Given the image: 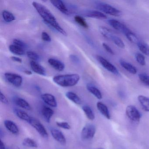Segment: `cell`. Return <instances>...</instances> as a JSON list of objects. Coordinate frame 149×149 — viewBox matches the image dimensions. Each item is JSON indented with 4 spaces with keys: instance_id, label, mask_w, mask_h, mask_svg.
<instances>
[{
    "instance_id": "6da1fadb",
    "label": "cell",
    "mask_w": 149,
    "mask_h": 149,
    "mask_svg": "<svg viewBox=\"0 0 149 149\" xmlns=\"http://www.w3.org/2000/svg\"><path fill=\"white\" fill-rule=\"evenodd\" d=\"M32 5L47 24L52 27L53 29L63 35L67 36V34L66 31L60 26V24L57 22L55 17L50 12V10H49L46 6L36 1H33Z\"/></svg>"
},
{
    "instance_id": "7a4b0ae2",
    "label": "cell",
    "mask_w": 149,
    "mask_h": 149,
    "mask_svg": "<svg viewBox=\"0 0 149 149\" xmlns=\"http://www.w3.org/2000/svg\"><path fill=\"white\" fill-rule=\"evenodd\" d=\"M80 79V76L77 74H68L56 76L53 78V81L61 87H70L76 85Z\"/></svg>"
},
{
    "instance_id": "3957f363",
    "label": "cell",
    "mask_w": 149,
    "mask_h": 149,
    "mask_svg": "<svg viewBox=\"0 0 149 149\" xmlns=\"http://www.w3.org/2000/svg\"><path fill=\"white\" fill-rule=\"evenodd\" d=\"M96 8L100 12L115 16H119L121 15V12L116 8L107 3L97 2L95 3Z\"/></svg>"
},
{
    "instance_id": "277c9868",
    "label": "cell",
    "mask_w": 149,
    "mask_h": 149,
    "mask_svg": "<svg viewBox=\"0 0 149 149\" xmlns=\"http://www.w3.org/2000/svg\"><path fill=\"white\" fill-rule=\"evenodd\" d=\"M31 126H33L41 136L44 138H47L48 133L44 125L39 120L35 118L31 117L30 121L29 122Z\"/></svg>"
},
{
    "instance_id": "5b68a950",
    "label": "cell",
    "mask_w": 149,
    "mask_h": 149,
    "mask_svg": "<svg viewBox=\"0 0 149 149\" xmlns=\"http://www.w3.org/2000/svg\"><path fill=\"white\" fill-rule=\"evenodd\" d=\"M96 132V128L92 124L86 125L83 128L81 132V137L83 140H88L93 138Z\"/></svg>"
},
{
    "instance_id": "8992f818",
    "label": "cell",
    "mask_w": 149,
    "mask_h": 149,
    "mask_svg": "<svg viewBox=\"0 0 149 149\" xmlns=\"http://www.w3.org/2000/svg\"><path fill=\"white\" fill-rule=\"evenodd\" d=\"M5 77L7 81L15 87L19 88L21 86L23 82L21 76L15 73L7 72L5 73Z\"/></svg>"
},
{
    "instance_id": "52a82bcc",
    "label": "cell",
    "mask_w": 149,
    "mask_h": 149,
    "mask_svg": "<svg viewBox=\"0 0 149 149\" xmlns=\"http://www.w3.org/2000/svg\"><path fill=\"white\" fill-rule=\"evenodd\" d=\"M126 114L128 118L132 122L138 123L140 121L141 114L137 108L133 105L127 106L126 109Z\"/></svg>"
},
{
    "instance_id": "ba28073f",
    "label": "cell",
    "mask_w": 149,
    "mask_h": 149,
    "mask_svg": "<svg viewBox=\"0 0 149 149\" xmlns=\"http://www.w3.org/2000/svg\"><path fill=\"white\" fill-rule=\"evenodd\" d=\"M97 59L99 63L106 70L111 72V73L116 75H118L119 74V72L116 68L105 58L101 56H97Z\"/></svg>"
},
{
    "instance_id": "9c48e42d",
    "label": "cell",
    "mask_w": 149,
    "mask_h": 149,
    "mask_svg": "<svg viewBox=\"0 0 149 149\" xmlns=\"http://www.w3.org/2000/svg\"><path fill=\"white\" fill-rule=\"evenodd\" d=\"M108 23L109 24L110 26H111L114 29L119 32H122L125 34L130 31V29L124 24L117 20L113 19L109 20L108 21Z\"/></svg>"
},
{
    "instance_id": "30bf717a",
    "label": "cell",
    "mask_w": 149,
    "mask_h": 149,
    "mask_svg": "<svg viewBox=\"0 0 149 149\" xmlns=\"http://www.w3.org/2000/svg\"><path fill=\"white\" fill-rule=\"evenodd\" d=\"M50 133L53 137L57 142L62 145H65L66 139L65 136L62 132L56 128H52L50 129Z\"/></svg>"
},
{
    "instance_id": "8fae6325",
    "label": "cell",
    "mask_w": 149,
    "mask_h": 149,
    "mask_svg": "<svg viewBox=\"0 0 149 149\" xmlns=\"http://www.w3.org/2000/svg\"><path fill=\"white\" fill-rule=\"evenodd\" d=\"M41 99L49 106L53 108L57 107V103L55 97L51 94L46 93L42 95Z\"/></svg>"
},
{
    "instance_id": "7c38bea8",
    "label": "cell",
    "mask_w": 149,
    "mask_h": 149,
    "mask_svg": "<svg viewBox=\"0 0 149 149\" xmlns=\"http://www.w3.org/2000/svg\"><path fill=\"white\" fill-rule=\"evenodd\" d=\"M84 15L88 18L105 19H107V16L104 13L96 10H89L86 11L84 13Z\"/></svg>"
},
{
    "instance_id": "4fadbf2b",
    "label": "cell",
    "mask_w": 149,
    "mask_h": 149,
    "mask_svg": "<svg viewBox=\"0 0 149 149\" xmlns=\"http://www.w3.org/2000/svg\"><path fill=\"white\" fill-rule=\"evenodd\" d=\"M4 125L9 132L14 135H17L19 133L18 126L12 120H6L4 122Z\"/></svg>"
},
{
    "instance_id": "5bb4252c",
    "label": "cell",
    "mask_w": 149,
    "mask_h": 149,
    "mask_svg": "<svg viewBox=\"0 0 149 149\" xmlns=\"http://www.w3.org/2000/svg\"><path fill=\"white\" fill-rule=\"evenodd\" d=\"M30 65L32 70L35 73L41 75H46V70L37 62L32 61L30 62Z\"/></svg>"
},
{
    "instance_id": "9a60e30c",
    "label": "cell",
    "mask_w": 149,
    "mask_h": 149,
    "mask_svg": "<svg viewBox=\"0 0 149 149\" xmlns=\"http://www.w3.org/2000/svg\"><path fill=\"white\" fill-rule=\"evenodd\" d=\"M50 2L61 13L66 15H69V13L68 10L63 1L61 0H55V1H51Z\"/></svg>"
},
{
    "instance_id": "2e32d148",
    "label": "cell",
    "mask_w": 149,
    "mask_h": 149,
    "mask_svg": "<svg viewBox=\"0 0 149 149\" xmlns=\"http://www.w3.org/2000/svg\"><path fill=\"white\" fill-rule=\"evenodd\" d=\"M48 62L49 65L57 71H62L65 69L64 63L57 59L50 58L49 59Z\"/></svg>"
},
{
    "instance_id": "e0dca14e",
    "label": "cell",
    "mask_w": 149,
    "mask_h": 149,
    "mask_svg": "<svg viewBox=\"0 0 149 149\" xmlns=\"http://www.w3.org/2000/svg\"><path fill=\"white\" fill-rule=\"evenodd\" d=\"M41 113L43 118L47 123H49L54 114L52 109L47 106H43L41 110Z\"/></svg>"
},
{
    "instance_id": "ac0fdd59",
    "label": "cell",
    "mask_w": 149,
    "mask_h": 149,
    "mask_svg": "<svg viewBox=\"0 0 149 149\" xmlns=\"http://www.w3.org/2000/svg\"><path fill=\"white\" fill-rule=\"evenodd\" d=\"M97 109L101 112V114L104 116L107 119H110L111 118L110 114L108 109V107L103 103L98 102L97 103Z\"/></svg>"
},
{
    "instance_id": "d6986e66",
    "label": "cell",
    "mask_w": 149,
    "mask_h": 149,
    "mask_svg": "<svg viewBox=\"0 0 149 149\" xmlns=\"http://www.w3.org/2000/svg\"><path fill=\"white\" fill-rule=\"evenodd\" d=\"M14 102L17 106L27 110H30L31 109V107L30 104L23 98L21 97H17L15 98Z\"/></svg>"
},
{
    "instance_id": "ffe728a7",
    "label": "cell",
    "mask_w": 149,
    "mask_h": 149,
    "mask_svg": "<svg viewBox=\"0 0 149 149\" xmlns=\"http://www.w3.org/2000/svg\"><path fill=\"white\" fill-rule=\"evenodd\" d=\"M119 63L121 66L129 73L132 74H136L137 72L136 68L132 64L123 60H120Z\"/></svg>"
},
{
    "instance_id": "44dd1931",
    "label": "cell",
    "mask_w": 149,
    "mask_h": 149,
    "mask_svg": "<svg viewBox=\"0 0 149 149\" xmlns=\"http://www.w3.org/2000/svg\"><path fill=\"white\" fill-rule=\"evenodd\" d=\"M15 113L17 117L20 119L26 121L29 123L31 119V117L30 116L26 111L22 110L16 109L15 110Z\"/></svg>"
},
{
    "instance_id": "7402d4cb",
    "label": "cell",
    "mask_w": 149,
    "mask_h": 149,
    "mask_svg": "<svg viewBox=\"0 0 149 149\" xmlns=\"http://www.w3.org/2000/svg\"><path fill=\"white\" fill-rule=\"evenodd\" d=\"M87 88L91 94L95 96L97 99H101L102 98V93L96 87L91 84H88L87 86Z\"/></svg>"
},
{
    "instance_id": "603a6c76",
    "label": "cell",
    "mask_w": 149,
    "mask_h": 149,
    "mask_svg": "<svg viewBox=\"0 0 149 149\" xmlns=\"http://www.w3.org/2000/svg\"><path fill=\"white\" fill-rule=\"evenodd\" d=\"M138 100L143 109L146 111L149 112V97L140 95L138 97Z\"/></svg>"
},
{
    "instance_id": "cb8c5ba5",
    "label": "cell",
    "mask_w": 149,
    "mask_h": 149,
    "mask_svg": "<svg viewBox=\"0 0 149 149\" xmlns=\"http://www.w3.org/2000/svg\"><path fill=\"white\" fill-rule=\"evenodd\" d=\"M66 96L68 99L72 101L77 104H80L81 103V100L79 96L74 92L68 91L66 94Z\"/></svg>"
},
{
    "instance_id": "d4e9b609",
    "label": "cell",
    "mask_w": 149,
    "mask_h": 149,
    "mask_svg": "<svg viewBox=\"0 0 149 149\" xmlns=\"http://www.w3.org/2000/svg\"><path fill=\"white\" fill-rule=\"evenodd\" d=\"M9 49L11 53L16 55L22 56L24 55L25 54L24 49L20 47L13 44L9 46Z\"/></svg>"
},
{
    "instance_id": "484cf974",
    "label": "cell",
    "mask_w": 149,
    "mask_h": 149,
    "mask_svg": "<svg viewBox=\"0 0 149 149\" xmlns=\"http://www.w3.org/2000/svg\"><path fill=\"white\" fill-rule=\"evenodd\" d=\"M99 30L100 33L102 34V35L104 37L106 38V39L111 40L113 36L114 35L112 33V32H111L109 29L105 27L101 26L99 27Z\"/></svg>"
},
{
    "instance_id": "4316f807",
    "label": "cell",
    "mask_w": 149,
    "mask_h": 149,
    "mask_svg": "<svg viewBox=\"0 0 149 149\" xmlns=\"http://www.w3.org/2000/svg\"><path fill=\"white\" fill-rule=\"evenodd\" d=\"M3 19L6 22H11L15 20V15L11 12L7 10H4L2 13Z\"/></svg>"
},
{
    "instance_id": "83f0119b",
    "label": "cell",
    "mask_w": 149,
    "mask_h": 149,
    "mask_svg": "<svg viewBox=\"0 0 149 149\" xmlns=\"http://www.w3.org/2000/svg\"><path fill=\"white\" fill-rule=\"evenodd\" d=\"M82 110L88 119L90 120H93L95 119V114L89 106L84 105L83 106Z\"/></svg>"
},
{
    "instance_id": "f1b7e54d",
    "label": "cell",
    "mask_w": 149,
    "mask_h": 149,
    "mask_svg": "<svg viewBox=\"0 0 149 149\" xmlns=\"http://www.w3.org/2000/svg\"><path fill=\"white\" fill-rule=\"evenodd\" d=\"M22 145L24 146L30 148H36L38 147L37 143L33 139L29 138H26L24 139L22 141Z\"/></svg>"
},
{
    "instance_id": "f546056e",
    "label": "cell",
    "mask_w": 149,
    "mask_h": 149,
    "mask_svg": "<svg viewBox=\"0 0 149 149\" xmlns=\"http://www.w3.org/2000/svg\"><path fill=\"white\" fill-rule=\"evenodd\" d=\"M139 50L144 54L149 56V47L146 43L142 42H139L137 44Z\"/></svg>"
},
{
    "instance_id": "4dcf8cb0",
    "label": "cell",
    "mask_w": 149,
    "mask_h": 149,
    "mask_svg": "<svg viewBox=\"0 0 149 149\" xmlns=\"http://www.w3.org/2000/svg\"><path fill=\"white\" fill-rule=\"evenodd\" d=\"M125 36L127 39L132 43L137 44L139 42V40L136 36L130 30L126 33Z\"/></svg>"
},
{
    "instance_id": "1f68e13d",
    "label": "cell",
    "mask_w": 149,
    "mask_h": 149,
    "mask_svg": "<svg viewBox=\"0 0 149 149\" xmlns=\"http://www.w3.org/2000/svg\"><path fill=\"white\" fill-rule=\"evenodd\" d=\"M74 19L75 21L83 27L86 29H88V23H87L84 18H83L81 16L76 15L75 16Z\"/></svg>"
},
{
    "instance_id": "d6a6232c",
    "label": "cell",
    "mask_w": 149,
    "mask_h": 149,
    "mask_svg": "<svg viewBox=\"0 0 149 149\" xmlns=\"http://www.w3.org/2000/svg\"><path fill=\"white\" fill-rule=\"evenodd\" d=\"M111 40L118 47L120 48H124L125 47V44L123 41L118 36H113Z\"/></svg>"
},
{
    "instance_id": "836d02e7",
    "label": "cell",
    "mask_w": 149,
    "mask_h": 149,
    "mask_svg": "<svg viewBox=\"0 0 149 149\" xmlns=\"http://www.w3.org/2000/svg\"><path fill=\"white\" fill-rule=\"evenodd\" d=\"M139 78L143 84L149 87V76L145 73H140L138 75Z\"/></svg>"
},
{
    "instance_id": "e575fe53",
    "label": "cell",
    "mask_w": 149,
    "mask_h": 149,
    "mask_svg": "<svg viewBox=\"0 0 149 149\" xmlns=\"http://www.w3.org/2000/svg\"><path fill=\"white\" fill-rule=\"evenodd\" d=\"M27 55L29 59L32 60V61L37 62L40 61V57L39 54L33 51H28L27 53Z\"/></svg>"
},
{
    "instance_id": "d590c367",
    "label": "cell",
    "mask_w": 149,
    "mask_h": 149,
    "mask_svg": "<svg viewBox=\"0 0 149 149\" xmlns=\"http://www.w3.org/2000/svg\"><path fill=\"white\" fill-rule=\"evenodd\" d=\"M137 62L142 66H145L146 65L145 57L144 56L140 53H137L135 56Z\"/></svg>"
},
{
    "instance_id": "8d00e7d4",
    "label": "cell",
    "mask_w": 149,
    "mask_h": 149,
    "mask_svg": "<svg viewBox=\"0 0 149 149\" xmlns=\"http://www.w3.org/2000/svg\"><path fill=\"white\" fill-rule=\"evenodd\" d=\"M56 124L58 127L65 130H70L71 128L69 124L66 122H56Z\"/></svg>"
},
{
    "instance_id": "74e56055",
    "label": "cell",
    "mask_w": 149,
    "mask_h": 149,
    "mask_svg": "<svg viewBox=\"0 0 149 149\" xmlns=\"http://www.w3.org/2000/svg\"><path fill=\"white\" fill-rule=\"evenodd\" d=\"M13 44L20 47L22 48L25 49L27 47L26 44L21 40L19 39H15L13 40Z\"/></svg>"
},
{
    "instance_id": "f35d334b",
    "label": "cell",
    "mask_w": 149,
    "mask_h": 149,
    "mask_svg": "<svg viewBox=\"0 0 149 149\" xmlns=\"http://www.w3.org/2000/svg\"><path fill=\"white\" fill-rule=\"evenodd\" d=\"M42 39L44 41L50 42L51 41V38L50 36L45 32H42Z\"/></svg>"
},
{
    "instance_id": "ab89813d",
    "label": "cell",
    "mask_w": 149,
    "mask_h": 149,
    "mask_svg": "<svg viewBox=\"0 0 149 149\" xmlns=\"http://www.w3.org/2000/svg\"><path fill=\"white\" fill-rule=\"evenodd\" d=\"M0 96H0L1 98H1V102L4 104H8V103H9L8 99L1 91V93H0Z\"/></svg>"
},
{
    "instance_id": "60d3db41",
    "label": "cell",
    "mask_w": 149,
    "mask_h": 149,
    "mask_svg": "<svg viewBox=\"0 0 149 149\" xmlns=\"http://www.w3.org/2000/svg\"><path fill=\"white\" fill-rule=\"evenodd\" d=\"M102 46L104 48V49L105 50L107 51V52L109 53V54H111V55L114 54V51H113L111 48L105 43H102Z\"/></svg>"
},
{
    "instance_id": "b9f144b4",
    "label": "cell",
    "mask_w": 149,
    "mask_h": 149,
    "mask_svg": "<svg viewBox=\"0 0 149 149\" xmlns=\"http://www.w3.org/2000/svg\"><path fill=\"white\" fill-rule=\"evenodd\" d=\"M11 59L14 61L16 62L19 63H22V60L19 57L13 56L11 57Z\"/></svg>"
},
{
    "instance_id": "7bdbcfd3",
    "label": "cell",
    "mask_w": 149,
    "mask_h": 149,
    "mask_svg": "<svg viewBox=\"0 0 149 149\" xmlns=\"http://www.w3.org/2000/svg\"><path fill=\"white\" fill-rule=\"evenodd\" d=\"M70 58L74 62H78L79 59L77 58V56L74 55H71L70 56Z\"/></svg>"
},
{
    "instance_id": "ee69618b",
    "label": "cell",
    "mask_w": 149,
    "mask_h": 149,
    "mask_svg": "<svg viewBox=\"0 0 149 149\" xmlns=\"http://www.w3.org/2000/svg\"><path fill=\"white\" fill-rule=\"evenodd\" d=\"M0 149H7L5 143L1 139L0 142Z\"/></svg>"
},
{
    "instance_id": "f6af8a7d",
    "label": "cell",
    "mask_w": 149,
    "mask_h": 149,
    "mask_svg": "<svg viewBox=\"0 0 149 149\" xmlns=\"http://www.w3.org/2000/svg\"><path fill=\"white\" fill-rule=\"evenodd\" d=\"M24 72H25V73L26 74L29 75L32 74V71H30V70H25V71H24Z\"/></svg>"
},
{
    "instance_id": "bcb514c9",
    "label": "cell",
    "mask_w": 149,
    "mask_h": 149,
    "mask_svg": "<svg viewBox=\"0 0 149 149\" xmlns=\"http://www.w3.org/2000/svg\"><path fill=\"white\" fill-rule=\"evenodd\" d=\"M13 149H19V148H18V147H13Z\"/></svg>"
},
{
    "instance_id": "7dc6e473",
    "label": "cell",
    "mask_w": 149,
    "mask_h": 149,
    "mask_svg": "<svg viewBox=\"0 0 149 149\" xmlns=\"http://www.w3.org/2000/svg\"><path fill=\"white\" fill-rule=\"evenodd\" d=\"M104 149V148H98V149Z\"/></svg>"
}]
</instances>
